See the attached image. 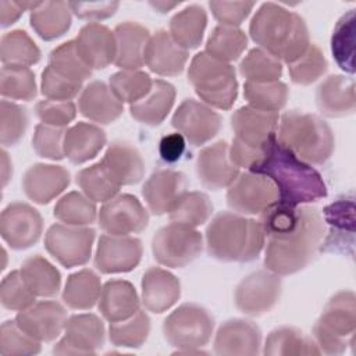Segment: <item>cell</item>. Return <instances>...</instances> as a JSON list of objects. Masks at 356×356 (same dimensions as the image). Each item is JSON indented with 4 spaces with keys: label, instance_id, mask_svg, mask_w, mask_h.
<instances>
[{
    "label": "cell",
    "instance_id": "cell-42",
    "mask_svg": "<svg viewBox=\"0 0 356 356\" xmlns=\"http://www.w3.org/2000/svg\"><path fill=\"white\" fill-rule=\"evenodd\" d=\"M40 50L22 29H14L1 36L0 60L3 65L31 67L40 61Z\"/></svg>",
    "mask_w": 356,
    "mask_h": 356
},
{
    "label": "cell",
    "instance_id": "cell-8",
    "mask_svg": "<svg viewBox=\"0 0 356 356\" xmlns=\"http://www.w3.org/2000/svg\"><path fill=\"white\" fill-rule=\"evenodd\" d=\"M214 318L207 309L197 303H184L171 312L163 323L165 341L181 349H200L213 335Z\"/></svg>",
    "mask_w": 356,
    "mask_h": 356
},
{
    "label": "cell",
    "instance_id": "cell-9",
    "mask_svg": "<svg viewBox=\"0 0 356 356\" xmlns=\"http://www.w3.org/2000/svg\"><path fill=\"white\" fill-rule=\"evenodd\" d=\"M203 245V235L196 228L170 222L154 234L152 253L160 266L182 268L199 257Z\"/></svg>",
    "mask_w": 356,
    "mask_h": 356
},
{
    "label": "cell",
    "instance_id": "cell-29",
    "mask_svg": "<svg viewBox=\"0 0 356 356\" xmlns=\"http://www.w3.org/2000/svg\"><path fill=\"white\" fill-rule=\"evenodd\" d=\"M318 111L330 118H339L353 114L356 108L355 81L345 75L327 76L316 90Z\"/></svg>",
    "mask_w": 356,
    "mask_h": 356
},
{
    "label": "cell",
    "instance_id": "cell-63",
    "mask_svg": "<svg viewBox=\"0 0 356 356\" xmlns=\"http://www.w3.org/2000/svg\"><path fill=\"white\" fill-rule=\"evenodd\" d=\"M11 175H13V164L8 157V153L3 147V150H1V185H3V188L7 185Z\"/></svg>",
    "mask_w": 356,
    "mask_h": 356
},
{
    "label": "cell",
    "instance_id": "cell-26",
    "mask_svg": "<svg viewBox=\"0 0 356 356\" xmlns=\"http://www.w3.org/2000/svg\"><path fill=\"white\" fill-rule=\"evenodd\" d=\"M189 58V53L178 46L168 31L159 29L147 42L145 49V65L160 76L179 75Z\"/></svg>",
    "mask_w": 356,
    "mask_h": 356
},
{
    "label": "cell",
    "instance_id": "cell-7",
    "mask_svg": "<svg viewBox=\"0 0 356 356\" xmlns=\"http://www.w3.org/2000/svg\"><path fill=\"white\" fill-rule=\"evenodd\" d=\"M356 331V296L352 291H339L325 303L313 325V339L321 353L342 355L353 345Z\"/></svg>",
    "mask_w": 356,
    "mask_h": 356
},
{
    "label": "cell",
    "instance_id": "cell-5",
    "mask_svg": "<svg viewBox=\"0 0 356 356\" xmlns=\"http://www.w3.org/2000/svg\"><path fill=\"white\" fill-rule=\"evenodd\" d=\"M275 138L307 164H324L335 149L331 127L321 117L300 110L280 117Z\"/></svg>",
    "mask_w": 356,
    "mask_h": 356
},
{
    "label": "cell",
    "instance_id": "cell-16",
    "mask_svg": "<svg viewBox=\"0 0 356 356\" xmlns=\"http://www.w3.org/2000/svg\"><path fill=\"white\" fill-rule=\"evenodd\" d=\"M106 341L102 318L93 313H78L67 318L64 337L54 345L56 355H95Z\"/></svg>",
    "mask_w": 356,
    "mask_h": 356
},
{
    "label": "cell",
    "instance_id": "cell-10",
    "mask_svg": "<svg viewBox=\"0 0 356 356\" xmlns=\"http://www.w3.org/2000/svg\"><path fill=\"white\" fill-rule=\"evenodd\" d=\"M96 231L90 227L53 224L44 235V248L63 267L83 266L92 256Z\"/></svg>",
    "mask_w": 356,
    "mask_h": 356
},
{
    "label": "cell",
    "instance_id": "cell-19",
    "mask_svg": "<svg viewBox=\"0 0 356 356\" xmlns=\"http://www.w3.org/2000/svg\"><path fill=\"white\" fill-rule=\"evenodd\" d=\"M196 175L199 182L210 191L228 188L239 175V168L229 157V145L218 140L204 146L196 159Z\"/></svg>",
    "mask_w": 356,
    "mask_h": 356
},
{
    "label": "cell",
    "instance_id": "cell-15",
    "mask_svg": "<svg viewBox=\"0 0 356 356\" xmlns=\"http://www.w3.org/2000/svg\"><path fill=\"white\" fill-rule=\"evenodd\" d=\"M43 232V218L31 204L13 202L0 216L3 241L14 250H25L38 243Z\"/></svg>",
    "mask_w": 356,
    "mask_h": 356
},
{
    "label": "cell",
    "instance_id": "cell-2",
    "mask_svg": "<svg viewBox=\"0 0 356 356\" xmlns=\"http://www.w3.org/2000/svg\"><path fill=\"white\" fill-rule=\"evenodd\" d=\"M249 35L259 49L281 63H292L310 44L306 21L295 11L273 1L263 3L249 24Z\"/></svg>",
    "mask_w": 356,
    "mask_h": 356
},
{
    "label": "cell",
    "instance_id": "cell-20",
    "mask_svg": "<svg viewBox=\"0 0 356 356\" xmlns=\"http://www.w3.org/2000/svg\"><path fill=\"white\" fill-rule=\"evenodd\" d=\"M261 331L250 320L224 321L214 337V352L220 356H256L261 350Z\"/></svg>",
    "mask_w": 356,
    "mask_h": 356
},
{
    "label": "cell",
    "instance_id": "cell-61",
    "mask_svg": "<svg viewBox=\"0 0 356 356\" xmlns=\"http://www.w3.org/2000/svg\"><path fill=\"white\" fill-rule=\"evenodd\" d=\"M186 147V140L179 132H172L164 135L159 142V153L163 161L172 164L177 163Z\"/></svg>",
    "mask_w": 356,
    "mask_h": 356
},
{
    "label": "cell",
    "instance_id": "cell-47",
    "mask_svg": "<svg viewBox=\"0 0 356 356\" xmlns=\"http://www.w3.org/2000/svg\"><path fill=\"white\" fill-rule=\"evenodd\" d=\"M243 97L248 100V104L263 111L278 113L285 107L289 89L281 82H245L243 85Z\"/></svg>",
    "mask_w": 356,
    "mask_h": 356
},
{
    "label": "cell",
    "instance_id": "cell-27",
    "mask_svg": "<svg viewBox=\"0 0 356 356\" xmlns=\"http://www.w3.org/2000/svg\"><path fill=\"white\" fill-rule=\"evenodd\" d=\"M99 163L118 186L135 185L142 181L145 174L142 154L134 145L124 140L110 143Z\"/></svg>",
    "mask_w": 356,
    "mask_h": 356
},
{
    "label": "cell",
    "instance_id": "cell-13",
    "mask_svg": "<svg viewBox=\"0 0 356 356\" xmlns=\"http://www.w3.org/2000/svg\"><path fill=\"white\" fill-rule=\"evenodd\" d=\"M171 125L192 146H203L210 142L221 129V115L195 99H185L174 111Z\"/></svg>",
    "mask_w": 356,
    "mask_h": 356
},
{
    "label": "cell",
    "instance_id": "cell-24",
    "mask_svg": "<svg viewBox=\"0 0 356 356\" xmlns=\"http://www.w3.org/2000/svg\"><path fill=\"white\" fill-rule=\"evenodd\" d=\"M76 51L85 64L93 70H104L114 63V32L100 22L85 24L74 39Z\"/></svg>",
    "mask_w": 356,
    "mask_h": 356
},
{
    "label": "cell",
    "instance_id": "cell-49",
    "mask_svg": "<svg viewBox=\"0 0 356 356\" xmlns=\"http://www.w3.org/2000/svg\"><path fill=\"white\" fill-rule=\"evenodd\" d=\"M239 74L246 82H275L282 75V63L267 51L254 47L241 60Z\"/></svg>",
    "mask_w": 356,
    "mask_h": 356
},
{
    "label": "cell",
    "instance_id": "cell-33",
    "mask_svg": "<svg viewBox=\"0 0 356 356\" xmlns=\"http://www.w3.org/2000/svg\"><path fill=\"white\" fill-rule=\"evenodd\" d=\"M175 88L164 79H154L149 93L139 102L129 106V114L143 125H160L175 103Z\"/></svg>",
    "mask_w": 356,
    "mask_h": 356
},
{
    "label": "cell",
    "instance_id": "cell-30",
    "mask_svg": "<svg viewBox=\"0 0 356 356\" xmlns=\"http://www.w3.org/2000/svg\"><path fill=\"white\" fill-rule=\"evenodd\" d=\"M78 110L89 121L108 125L120 118L124 111V104L106 82L92 81L79 93Z\"/></svg>",
    "mask_w": 356,
    "mask_h": 356
},
{
    "label": "cell",
    "instance_id": "cell-17",
    "mask_svg": "<svg viewBox=\"0 0 356 356\" xmlns=\"http://www.w3.org/2000/svg\"><path fill=\"white\" fill-rule=\"evenodd\" d=\"M140 239L131 235H100L95 252V267L102 274L129 273L142 260Z\"/></svg>",
    "mask_w": 356,
    "mask_h": 356
},
{
    "label": "cell",
    "instance_id": "cell-22",
    "mask_svg": "<svg viewBox=\"0 0 356 356\" xmlns=\"http://www.w3.org/2000/svg\"><path fill=\"white\" fill-rule=\"evenodd\" d=\"M278 120V113L257 110L249 104L242 106L231 115L234 138L246 146L263 149L275 135Z\"/></svg>",
    "mask_w": 356,
    "mask_h": 356
},
{
    "label": "cell",
    "instance_id": "cell-12",
    "mask_svg": "<svg viewBox=\"0 0 356 356\" xmlns=\"http://www.w3.org/2000/svg\"><path fill=\"white\" fill-rule=\"evenodd\" d=\"M277 200L278 191L273 181L252 171L239 172L227 191L228 207L242 216H259Z\"/></svg>",
    "mask_w": 356,
    "mask_h": 356
},
{
    "label": "cell",
    "instance_id": "cell-52",
    "mask_svg": "<svg viewBox=\"0 0 356 356\" xmlns=\"http://www.w3.org/2000/svg\"><path fill=\"white\" fill-rule=\"evenodd\" d=\"M328 63L321 49L310 43L309 47L288 64V74L293 83L307 86L318 81L327 71Z\"/></svg>",
    "mask_w": 356,
    "mask_h": 356
},
{
    "label": "cell",
    "instance_id": "cell-37",
    "mask_svg": "<svg viewBox=\"0 0 356 356\" xmlns=\"http://www.w3.org/2000/svg\"><path fill=\"white\" fill-rule=\"evenodd\" d=\"M102 288L100 277L93 270L82 268L67 278L61 299L72 310H89L99 302Z\"/></svg>",
    "mask_w": 356,
    "mask_h": 356
},
{
    "label": "cell",
    "instance_id": "cell-25",
    "mask_svg": "<svg viewBox=\"0 0 356 356\" xmlns=\"http://www.w3.org/2000/svg\"><path fill=\"white\" fill-rule=\"evenodd\" d=\"M324 222L330 225V231L324 235L320 249L321 252L346 253V246L353 252L355 234V203L353 196L341 197L325 206Z\"/></svg>",
    "mask_w": 356,
    "mask_h": 356
},
{
    "label": "cell",
    "instance_id": "cell-45",
    "mask_svg": "<svg viewBox=\"0 0 356 356\" xmlns=\"http://www.w3.org/2000/svg\"><path fill=\"white\" fill-rule=\"evenodd\" d=\"M150 334V318L145 310H138L134 316L110 323L108 339L118 348H140Z\"/></svg>",
    "mask_w": 356,
    "mask_h": 356
},
{
    "label": "cell",
    "instance_id": "cell-50",
    "mask_svg": "<svg viewBox=\"0 0 356 356\" xmlns=\"http://www.w3.org/2000/svg\"><path fill=\"white\" fill-rule=\"evenodd\" d=\"M76 184L90 200L95 203H104L118 195V186L100 163L85 167L76 172Z\"/></svg>",
    "mask_w": 356,
    "mask_h": 356
},
{
    "label": "cell",
    "instance_id": "cell-62",
    "mask_svg": "<svg viewBox=\"0 0 356 356\" xmlns=\"http://www.w3.org/2000/svg\"><path fill=\"white\" fill-rule=\"evenodd\" d=\"M26 11L24 1H10L0 0V25L1 28H7L15 24L21 15Z\"/></svg>",
    "mask_w": 356,
    "mask_h": 356
},
{
    "label": "cell",
    "instance_id": "cell-43",
    "mask_svg": "<svg viewBox=\"0 0 356 356\" xmlns=\"http://www.w3.org/2000/svg\"><path fill=\"white\" fill-rule=\"evenodd\" d=\"M356 10L345 13L335 24L331 35V53L338 67L348 72H355V31Z\"/></svg>",
    "mask_w": 356,
    "mask_h": 356
},
{
    "label": "cell",
    "instance_id": "cell-59",
    "mask_svg": "<svg viewBox=\"0 0 356 356\" xmlns=\"http://www.w3.org/2000/svg\"><path fill=\"white\" fill-rule=\"evenodd\" d=\"M253 1H209V8L220 25L239 26L252 13Z\"/></svg>",
    "mask_w": 356,
    "mask_h": 356
},
{
    "label": "cell",
    "instance_id": "cell-23",
    "mask_svg": "<svg viewBox=\"0 0 356 356\" xmlns=\"http://www.w3.org/2000/svg\"><path fill=\"white\" fill-rule=\"evenodd\" d=\"M71 182L70 172L63 165L36 163L22 177V189L29 200L47 204L61 195Z\"/></svg>",
    "mask_w": 356,
    "mask_h": 356
},
{
    "label": "cell",
    "instance_id": "cell-44",
    "mask_svg": "<svg viewBox=\"0 0 356 356\" xmlns=\"http://www.w3.org/2000/svg\"><path fill=\"white\" fill-rule=\"evenodd\" d=\"M96 203L85 193L72 191L63 195L53 210V216L63 224L88 227L97 218Z\"/></svg>",
    "mask_w": 356,
    "mask_h": 356
},
{
    "label": "cell",
    "instance_id": "cell-60",
    "mask_svg": "<svg viewBox=\"0 0 356 356\" xmlns=\"http://www.w3.org/2000/svg\"><path fill=\"white\" fill-rule=\"evenodd\" d=\"M68 6L71 8V13L81 19L102 21L113 17L118 10L120 3L118 1H92V3L70 1Z\"/></svg>",
    "mask_w": 356,
    "mask_h": 356
},
{
    "label": "cell",
    "instance_id": "cell-38",
    "mask_svg": "<svg viewBox=\"0 0 356 356\" xmlns=\"http://www.w3.org/2000/svg\"><path fill=\"white\" fill-rule=\"evenodd\" d=\"M261 352L266 356H309L321 353L313 338L288 325L273 330L267 335Z\"/></svg>",
    "mask_w": 356,
    "mask_h": 356
},
{
    "label": "cell",
    "instance_id": "cell-4",
    "mask_svg": "<svg viewBox=\"0 0 356 356\" xmlns=\"http://www.w3.org/2000/svg\"><path fill=\"white\" fill-rule=\"evenodd\" d=\"M266 236L257 220L234 211H220L209 222L204 245L209 256L227 263L256 260L264 249Z\"/></svg>",
    "mask_w": 356,
    "mask_h": 356
},
{
    "label": "cell",
    "instance_id": "cell-64",
    "mask_svg": "<svg viewBox=\"0 0 356 356\" xmlns=\"http://www.w3.org/2000/svg\"><path fill=\"white\" fill-rule=\"evenodd\" d=\"M149 4H150L154 10H157L159 13H168V11H171L172 8H175V7L179 6V3H177V1H174V3H170V1H150Z\"/></svg>",
    "mask_w": 356,
    "mask_h": 356
},
{
    "label": "cell",
    "instance_id": "cell-3",
    "mask_svg": "<svg viewBox=\"0 0 356 356\" xmlns=\"http://www.w3.org/2000/svg\"><path fill=\"white\" fill-rule=\"evenodd\" d=\"M324 235L325 222L321 213L316 207L302 204L300 221L292 232L266 239V268L280 277L303 270L318 252Z\"/></svg>",
    "mask_w": 356,
    "mask_h": 356
},
{
    "label": "cell",
    "instance_id": "cell-54",
    "mask_svg": "<svg viewBox=\"0 0 356 356\" xmlns=\"http://www.w3.org/2000/svg\"><path fill=\"white\" fill-rule=\"evenodd\" d=\"M42 342L26 334L15 320H7L0 327L1 356H29L40 352Z\"/></svg>",
    "mask_w": 356,
    "mask_h": 356
},
{
    "label": "cell",
    "instance_id": "cell-56",
    "mask_svg": "<svg viewBox=\"0 0 356 356\" xmlns=\"http://www.w3.org/2000/svg\"><path fill=\"white\" fill-rule=\"evenodd\" d=\"M65 128L38 124L32 136V147L39 157L49 160H63L64 156V135Z\"/></svg>",
    "mask_w": 356,
    "mask_h": 356
},
{
    "label": "cell",
    "instance_id": "cell-40",
    "mask_svg": "<svg viewBox=\"0 0 356 356\" xmlns=\"http://www.w3.org/2000/svg\"><path fill=\"white\" fill-rule=\"evenodd\" d=\"M248 47V36L239 26L217 25L206 40V51L213 58L231 64Z\"/></svg>",
    "mask_w": 356,
    "mask_h": 356
},
{
    "label": "cell",
    "instance_id": "cell-36",
    "mask_svg": "<svg viewBox=\"0 0 356 356\" xmlns=\"http://www.w3.org/2000/svg\"><path fill=\"white\" fill-rule=\"evenodd\" d=\"M207 26V13L199 4H189L170 19L168 33L184 50L197 49Z\"/></svg>",
    "mask_w": 356,
    "mask_h": 356
},
{
    "label": "cell",
    "instance_id": "cell-34",
    "mask_svg": "<svg viewBox=\"0 0 356 356\" xmlns=\"http://www.w3.org/2000/svg\"><path fill=\"white\" fill-rule=\"evenodd\" d=\"M107 143L106 132L96 124L76 122L64 135V156L72 164H83L95 159Z\"/></svg>",
    "mask_w": 356,
    "mask_h": 356
},
{
    "label": "cell",
    "instance_id": "cell-32",
    "mask_svg": "<svg viewBox=\"0 0 356 356\" xmlns=\"http://www.w3.org/2000/svg\"><path fill=\"white\" fill-rule=\"evenodd\" d=\"M97 307L104 320L117 323L134 316L140 309V299L129 281L110 280L102 288Z\"/></svg>",
    "mask_w": 356,
    "mask_h": 356
},
{
    "label": "cell",
    "instance_id": "cell-1",
    "mask_svg": "<svg viewBox=\"0 0 356 356\" xmlns=\"http://www.w3.org/2000/svg\"><path fill=\"white\" fill-rule=\"evenodd\" d=\"M248 171L266 175L278 191V202L302 206L327 196L321 174L281 145L275 135L266 143L261 157Z\"/></svg>",
    "mask_w": 356,
    "mask_h": 356
},
{
    "label": "cell",
    "instance_id": "cell-48",
    "mask_svg": "<svg viewBox=\"0 0 356 356\" xmlns=\"http://www.w3.org/2000/svg\"><path fill=\"white\" fill-rule=\"evenodd\" d=\"M152 83L150 75L140 70H121L108 79V86L117 99L129 106L143 99L149 93Z\"/></svg>",
    "mask_w": 356,
    "mask_h": 356
},
{
    "label": "cell",
    "instance_id": "cell-41",
    "mask_svg": "<svg viewBox=\"0 0 356 356\" xmlns=\"http://www.w3.org/2000/svg\"><path fill=\"white\" fill-rule=\"evenodd\" d=\"M213 214L210 197L200 191H186L175 202L168 213L170 222L197 228L209 221Z\"/></svg>",
    "mask_w": 356,
    "mask_h": 356
},
{
    "label": "cell",
    "instance_id": "cell-39",
    "mask_svg": "<svg viewBox=\"0 0 356 356\" xmlns=\"http://www.w3.org/2000/svg\"><path fill=\"white\" fill-rule=\"evenodd\" d=\"M19 273L28 288L40 298H51L58 293L61 286L60 271L43 256L35 254L25 259Z\"/></svg>",
    "mask_w": 356,
    "mask_h": 356
},
{
    "label": "cell",
    "instance_id": "cell-53",
    "mask_svg": "<svg viewBox=\"0 0 356 356\" xmlns=\"http://www.w3.org/2000/svg\"><path fill=\"white\" fill-rule=\"evenodd\" d=\"M29 125L28 111L24 106L3 99L0 102V143L3 147L15 146Z\"/></svg>",
    "mask_w": 356,
    "mask_h": 356
},
{
    "label": "cell",
    "instance_id": "cell-11",
    "mask_svg": "<svg viewBox=\"0 0 356 356\" xmlns=\"http://www.w3.org/2000/svg\"><path fill=\"white\" fill-rule=\"evenodd\" d=\"M282 292L281 277L267 268L257 270L241 280L235 288V307L252 317L268 313L280 300Z\"/></svg>",
    "mask_w": 356,
    "mask_h": 356
},
{
    "label": "cell",
    "instance_id": "cell-18",
    "mask_svg": "<svg viewBox=\"0 0 356 356\" xmlns=\"http://www.w3.org/2000/svg\"><path fill=\"white\" fill-rule=\"evenodd\" d=\"M67 310L56 300H39L15 316L17 324L39 342H51L64 332Z\"/></svg>",
    "mask_w": 356,
    "mask_h": 356
},
{
    "label": "cell",
    "instance_id": "cell-46",
    "mask_svg": "<svg viewBox=\"0 0 356 356\" xmlns=\"http://www.w3.org/2000/svg\"><path fill=\"white\" fill-rule=\"evenodd\" d=\"M0 93L7 100H33L38 93L35 72L29 67L3 65L0 71Z\"/></svg>",
    "mask_w": 356,
    "mask_h": 356
},
{
    "label": "cell",
    "instance_id": "cell-35",
    "mask_svg": "<svg viewBox=\"0 0 356 356\" xmlns=\"http://www.w3.org/2000/svg\"><path fill=\"white\" fill-rule=\"evenodd\" d=\"M71 14L67 1H39L29 14V22L40 39L50 42L68 32L72 24Z\"/></svg>",
    "mask_w": 356,
    "mask_h": 356
},
{
    "label": "cell",
    "instance_id": "cell-58",
    "mask_svg": "<svg viewBox=\"0 0 356 356\" xmlns=\"http://www.w3.org/2000/svg\"><path fill=\"white\" fill-rule=\"evenodd\" d=\"M35 114L42 124L65 128L76 117V106L74 102H57V100H40L35 106Z\"/></svg>",
    "mask_w": 356,
    "mask_h": 356
},
{
    "label": "cell",
    "instance_id": "cell-31",
    "mask_svg": "<svg viewBox=\"0 0 356 356\" xmlns=\"http://www.w3.org/2000/svg\"><path fill=\"white\" fill-rule=\"evenodd\" d=\"M115 58L114 64L121 70H139L145 64V49L150 32L139 22L125 21L114 28Z\"/></svg>",
    "mask_w": 356,
    "mask_h": 356
},
{
    "label": "cell",
    "instance_id": "cell-57",
    "mask_svg": "<svg viewBox=\"0 0 356 356\" xmlns=\"http://www.w3.org/2000/svg\"><path fill=\"white\" fill-rule=\"evenodd\" d=\"M82 83L71 81L57 74L49 65L43 70L40 78V92L49 100L67 102L72 100L82 92Z\"/></svg>",
    "mask_w": 356,
    "mask_h": 356
},
{
    "label": "cell",
    "instance_id": "cell-51",
    "mask_svg": "<svg viewBox=\"0 0 356 356\" xmlns=\"http://www.w3.org/2000/svg\"><path fill=\"white\" fill-rule=\"evenodd\" d=\"M57 74L83 83L92 76V70L79 57L75 46V40H68L51 50L49 56V64Z\"/></svg>",
    "mask_w": 356,
    "mask_h": 356
},
{
    "label": "cell",
    "instance_id": "cell-14",
    "mask_svg": "<svg viewBox=\"0 0 356 356\" xmlns=\"http://www.w3.org/2000/svg\"><path fill=\"white\" fill-rule=\"evenodd\" d=\"M97 222L110 235L139 234L149 224V213L136 196L118 193L103 203L97 213Z\"/></svg>",
    "mask_w": 356,
    "mask_h": 356
},
{
    "label": "cell",
    "instance_id": "cell-6",
    "mask_svg": "<svg viewBox=\"0 0 356 356\" xmlns=\"http://www.w3.org/2000/svg\"><path fill=\"white\" fill-rule=\"evenodd\" d=\"M188 81L195 93L211 108L229 110L238 97L235 68L206 51L195 54L188 67Z\"/></svg>",
    "mask_w": 356,
    "mask_h": 356
},
{
    "label": "cell",
    "instance_id": "cell-55",
    "mask_svg": "<svg viewBox=\"0 0 356 356\" xmlns=\"http://www.w3.org/2000/svg\"><path fill=\"white\" fill-rule=\"evenodd\" d=\"M1 306L11 312H21L36 302V295L25 284L19 270L8 273L0 285Z\"/></svg>",
    "mask_w": 356,
    "mask_h": 356
},
{
    "label": "cell",
    "instance_id": "cell-28",
    "mask_svg": "<svg viewBox=\"0 0 356 356\" xmlns=\"http://www.w3.org/2000/svg\"><path fill=\"white\" fill-rule=\"evenodd\" d=\"M140 302L147 312L161 314L181 298V282L161 267H150L142 277Z\"/></svg>",
    "mask_w": 356,
    "mask_h": 356
},
{
    "label": "cell",
    "instance_id": "cell-21",
    "mask_svg": "<svg viewBox=\"0 0 356 356\" xmlns=\"http://www.w3.org/2000/svg\"><path fill=\"white\" fill-rule=\"evenodd\" d=\"M188 191V178L177 170H157L145 182L142 196L154 216L168 214L179 196Z\"/></svg>",
    "mask_w": 356,
    "mask_h": 356
}]
</instances>
